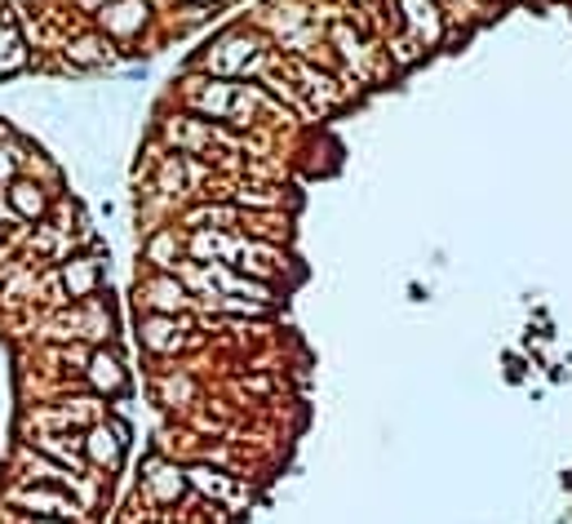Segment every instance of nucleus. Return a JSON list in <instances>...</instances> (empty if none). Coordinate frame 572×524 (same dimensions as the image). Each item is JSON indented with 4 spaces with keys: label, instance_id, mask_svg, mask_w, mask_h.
Segmentation results:
<instances>
[{
    "label": "nucleus",
    "instance_id": "f257e3e1",
    "mask_svg": "<svg viewBox=\"0 0 572 524\" xmlns=\"http://www.w3.org/2000/svg\"><path fill=\"white\" fill-rule=\"evenodd\" d=\"M125 444H129V427H125V422H94L89 436H85V458H89L94 467L116 471L120 458H125Z\"/></svg>",
    "mask_w": 572,
    "mask_h": 524
},
{
    "label": "nucleus",
    "instance_id": "f03ea898",
    "mask_svg": "<svg viewBox=\"0 0 572 524\" xmlns=\"http://www.w3.org/2000/svg\"><path fill=\"white\" fill-rule=\"evenodd\" d=\"M14 502L28 506L32 515H50V520H76V515H81V502H76V497H67L63 489H45V484L14 493Z\"/></svg>",
    "mask_w": 572,
    "mask_h": 524
},
{
    "label": "nucleus",
    "instance_id": "7ed1b4c3",
    "mask_svg": "<svg viewBox=\"0 0 572 524\" xmlns=\"http://www.w3.org/2000/svg\"><path fill=\"white\" fill-rule=\"evenodd\" d=\"M85 378H89V387L98 391V396H116V391H125V365L112 356V352H89V360H85Z\"/></svg>",
    "mask_w": 572,
    "mask_h": 524
},
{
    "label": "nucleus",
    "instance_id": "20e7f679",
    "mask_svg": "<svg viewBox=\"0 0 572 524\" xmlns=\"http://www.w3.org/2000/svg\"><path fill=\"white\" fill-rule=\"evenodd\" d=\"M147 493H151L156 502H178V497L187 493V471L173 467V462L151 458V462H147Z\"/></svg>",
    "mask_w": 572,
    "mask_h": 524
},
{
    "label": "nucleus",
    "instance_id": "39448f33",
    "mask_svg": "<svg viewBox=\"0 0 572 524\" xmlns=\"http://www.w3.org/2000/svg\"><path fill=\"white\" fill-rule=\"evenodd\" d=\"M45 209H50V196H45L41 182H32V178H14V182H10V213H14L19 222L45 218Z\"/></svg>",
    "mask_w": 572,
    "mask_h": 524
},
{
    "label": "nucleus",
    "instance_id": "423d86ee",
    "mask_svg": "<svg viewBox=\"0 0 572 524\" xmlns=\"http://www.w3.org/2000/svg\"><path fill=\"white\" fill-rule=\"evenodd\" d=\"M147 23V0H112L103 10V28L112 36H134Z\"/></svg>",
    "mask_w": 572,
    "mask_h": 524
},
{
    "label": "nucleus",
    "instance_id": "0eeeda50",
    "mask_svg": "<svg viewBox=\"0 0 572 524\" xmlns=\"http://www.w3.org/2000/svg\"><path fill=\"white\" fill-rule=\"evenodd\" d=\"M138 298H147V303L156 307V316H169V312L187 307V294H182V285H178V281H169V276H151V281L138 290Z\"/></svg>",
    "mask_w": 572,
    "mask_h": 524
},
{
    "label": "nucleus",
    "instance_id": "6e6552de",
    "mask_svg": "<svg viewBox=\"0 0 572 524\" xmlns=\"http://www.w3.org/2000/svg\"><path fill=\"white\" fill-rule=\"evenodd\" d=\"M63 281L72 290V298H89L98 290V258H72L63 268Z\"/></svg>",
    "mask_w": 572,
    "mask_h": 524
},
{
    "label": "nucleus",
    "instance_id": "1a4fd4ad",
    "mask_svg": "<svg viewBox=\"0 0 572 524\" xmlns=\"http://www.w3.org/2000/svg\"><path fill=\"white\" fill-rule=\"evenodd\" d=\"M173 329H178V321H169V316H147V321H142V343H147L151 352H178L182 338H178Z\"/></svg>",
    "mask_w": 572,
    "mask_h": 524
},
{
    "label": "nucleus",
    "instance_id": "9d476101",
    "mask_svg": "<svg viewBox=\"0 0 572 524\" xmlns=\"http://www.w3.org/2000/svg\"><path fill=\"white\" fill-rule=\"evenodd\" d=\"M404 10H409V23L417 36H439V10L431 6V0H404Z\"/></svg>",
    "mask_w": 572,
    "mask_h": 524
},
{
    "label": "nucleus",
    "instance_id": "9b49d317",
    "mask_svg": "<svg viewBox=\"0 0 572 524\" xmlns=\"http://www.w3.org/2000/svg\"><path fill=\"white\" fill-rule=\"evenodd\" d=\"M36 449H41V453H54L59 462H81V453H85V436H41V440H36Z\"/></svg>",
    "mask_w": 572,
    "mask_h": 524
},
{
    "label": "nucleus",
    "instance_id": "f8f14e48",
    "mask_svg": "<svg viewBox=\"0 0 572 524\" xmlns=\"http://www.w3.org/2000/svg\"><path fill=\"white\" fill-rule=\"evenodd\" d=\"M187 484H195V489H204V493H213V497H231V489H235L231 475L209 471V467H191V471H187Z\"/></svg>",
    "mask_w": 572,
    "mask_h": 524
},
{
    "label": "nucleus",
    "instance_id": "ddd939ff",
    "mask_svg": "<svg viewBox=\"0 0 572 524\" xmlns=\"http://www.w3.org/2000/svg\"><path fill=\"white\" fill-rule=\"evenodd\" d=\"M103 50H107V45H103L98 36H85V41H76V45H67V54H72V63H85V67H89V63H98V59H107Z\"/></svg>",
    "mask_w": 572,
    "mask_h": 524
},
{
    "label": "nucleus",
    "instance_id": "4468645a",
    "mask_svg": "<svg viewBox=\"0 0 572 524\" xmlns=\"http://www.w3.org/2000/svg\"><path fill=\"white\" fill-rule=\"evenodd\" d=\"M160 191H165V196L182 191V160H178V156H169V160L160 165Z\"/></svg>",
    "mask_w": 572,
    "mask_h": 524
},
{
    "label": "nucleus",
    "instance_id": "2eb2a0df",
    "mask_svg": "<svg viewBox=\"0 0 572 524\" xmlns=\"http://www.w3.org/2000/svg\"><path fill=\"white\" fill-rule=\"evenodd\" d=\"M147 258L156 262V268H169V258H173V235L165 231V235H156L151 244H147Z\"/></svg>",
    "mask_w": 572,
    "mask_h": 524
},
{
    "label": "nucleus",
    "instance_id": "dca6fc26",
    "mask_svg": "<svg viewBox=\"0 0 572 524\" xmlns=\"http://www.w3.org/2000/svg\"><path fill=\"white\" fill-rule=\"evenodd\" d=\"M191 249H195V253H200V258H213V253H222V249H231V244H226V240H222V235H218V231H200V235H195V244H191Z\"/></svg>",
    "mask_w": 572,
    "mask_h": 524
},
{
    "label": "nucleus",
    "instance_id": "f3484780",
    "mask_svg": "<svg viewBox=\"0 0 572 524\" xmlns=\"http://www.w3.org/2000/svg\"><path fill=\"white\" fill-rule=\"evenodd\" d=\"M19 178V156L10 147H0V182H14Z\"/></svg>",
    "mask_w": 572,
    "mask_h": 524
},
{
    "label": "nucleus",
    "instance_id": "a211bd4d",
    "mask_svg": "<svg viewBox=\"0 0 572 524\" xmlns=\"http://www.w3.org/2000/svg\"><path fill=\"white\" fill-rule=\"evenodd\" d=\"M41 524H63V520H50V515H41Z\"/></svg>",
    "mask_w": 572,
    "mask_h": 524
}]
</instances>
